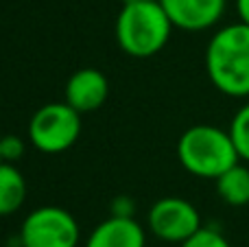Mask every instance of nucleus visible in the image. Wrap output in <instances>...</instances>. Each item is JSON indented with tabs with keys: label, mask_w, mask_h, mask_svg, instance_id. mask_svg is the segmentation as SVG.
<instances>
[{
	"label": "nucleus",
	"mask_w": 249,
	"mask_h": 247,
	"mask_svg": "<svg viewBox=\"0 0 249 247\" xmlns=\"http://www.w3.org/2000/svg\"><path fill=\"white\" fill-rule=\"evenodd\" d=\"M206 72L221 94L249 99V24L238 20L212 35L206 46Z\"/></svg>",
	"instance_id": "f257e3e1"
},
{
	"label": "nucleus",
	"mask_w": 249,
	"mask_h": 247,
	"mask_svg": "<svg viewBox=\"0 0 249 247\" xmlns=\"http://www.w3.org/2000/svg\"><path fill=\"white\" fill-rule=\"evenodd\" d=\"M177 160L190 175L201 179H216L228 169L241 162L230 129L199 123L177 140Z\"/></svg>",
	"instance_id": "f03ea898"
},
{
	"label": "nucleus",
	"mask_w": 249,
	"mask_h": 247,
	"mask_svg": "<svg viewBox=\"0 0 249 247\" xmlns=\"http://www.w3.org/2000/svg\"><path fill=\"white\" fill-rule=\"evenodd\" d=\"M175 29L162 2H124L116 18V42L127 55L149 59L158 55Z\"/></svg>",
	"instance_id": "7ed1b4c3"
},
{
	"label": "nucleus",
	"mask_w": 249,
	"mask_h": 247,
	"mask_svg": "<svg viewBox=\"0 0 249 247\" xmlns=\"http://www.w3.org/2000/svg\"><path fill=\"white\" fill-rule=\"evenodd\" d=\"M81 136V114L70 103H46L31 116L29 140L37 151L55 156L72 147Z\"/></svg>",
	"instance_id": "20e7f679"
},
{
	"label": "nucleus",
	"mask_w": 249,
	"mask_h": 247,
	"mask_svg": "<svg viewBox=\"0 0 249 247\" xmlns=\"http://www.w3.org/2000/svg\"><path fill=\"white\" fill-rule=\"evenodd\" d=\"M81 230L72 212L59 206L31 210L20 226L22 247H79Z\"/></svg>",
	"instance_id": "39448f33"
},
{
	"label": "nucleus",
	"mask_w": 249,
	"mask_h": 247,
	"mask_svg": "<svg viewBox=\"0 0 249 247\" xmlns=\"http://www.w3.org/2000/svg\"><path fill=\"white\" fill-rule=\"evenodd\" d=\"M146 226L155 239L164 243L181 245L186 239L201 230V214L184 197H162L151 206L146 214Z\"/></svg>",
	"instance_id": "423d86ee"
},
{
	"label": "nucleus",
	"mask_w": 249,
	"mask_h": 247,
	"mask_svg": "<svg viewBox=\"0 0 249 247\" xmlns=\"http://www.w3.org/2000/svg\"><path fill=\"white\" fill-rule=\"evenodd\" d=\"M173 26L181 31H206L225 16L228 0H160Z\"/></svg>",
	"instance_id": "0eeeda50"
},
{
	"label": "nucleus",
	"mask_w": 249,
	"mask_h": 247,
	"mask_svg": "<svg viewBox=\"0 0 249 247\" xmlns=\"http://www.w3.org/2000/svg\"><path fill=\"white\" fill-rule=\"evenodd\" d=\"M109 94V83L101 70L81 68L66 83V103H70L79 114H90L103 107Z\"/></svg>",
	"instance_id": "6e6552de"
},
{
	"label": "nucleus",
	"mask_w": 249,
	"mask_h": 247,
	"mask_svg": "<svg viewBox=\"0 0 249 247\" xmlns=\"http://www.w3.org/2000/svg\"><path fill=\"white\" fill-rule=\"evenodd\" d=\"M83 247H146V234L133 217L112 214L88 234Z\"/></svg>",
	"instance_id": "1a4fd4ad"
},
{
	"label": "nucleus",
	"mask_w": 249,
	"mask_h": 247,
	"mask_svg": "<svg viewBox=\"0 0 249 247\" xmlns=\"http://www.w3.org/2000/svg\"><path fill=\"white\" fill-rule=\"evenodd\" d=\"M26 199V179L16 164L0 162V217L18 212Z\"/></svg>",
	"instance_id": "9d476101"
},
{
	"label": "nucleus",
	"mask_w": 249,
	"mask_h": 247,
	"mask_svg": "<svg viewBox=\"0 0 249 247\" xmlns=\"http://www.w3.org/2000/svg\"><path fill=\"white\" fill-rule=\"evenodd\" d=\"M216 193L228 206L241 208L249 204V166H243L241 162L228 169L223 175L214 179Z\"/></svg>",
	"instance_id": "9b49d317"
},
{
	"label": "nucleus",
	"mask_w": 249,
	"mask_h": 247,
	"mask_svg": "<svg viewBox=\"0 0 249 247\" xmlns=\"http://www.w3.org/2000/svg\"><path fill=\"white\" fill-rule=\"evenodd\" d=\"M230 136H232L234 144H236L241 160L249 162V101L232 116Z\"/></svg>",
	"instance_id": "f8f14e48"
},
{
	"label": "nucleus",
	"mask_w": 249,
	"mask_h": 247,
	"mask_svg": "<svg viewBox=\"0 0 249 247\" xmlns=\"http://www.w3.org/2000/svg\"><path fill=\"white\" fill-rule=\"evenodd\" d=\"M179 247H232V243L214 228H201L190 239H186Z\"/></svg>",
	"instance_id": "ddd939ff"
},
{
	"label": "nucleus",
	"mask_w": 249,
	"mask_h": 247,
	"mask_svg": "<svg viewBox=\"0 0 249 247\" xmlns=\"http://www.w3.org/2000/svg\"><path fill=\"white\" fill-rule=\"evenodd\" d=\"M24 151H26V144L22 138H18V136H2V140H0V158H2V162L16 164L24 156Z\"/></svg>",
	"instance_id": "4468645a"
},
{
	"label": "nucleus",
	"mask_w": 249,
	"mask_h": 247,
	"mask_svg": "<svg viewBox=\"0 0 249 247\" xmlns=\"http://www.w3.org/2000/svg\"><path fill=\"white\" fill-rule=\"evenodd\" d=\"M112 214H116V217H133V201L129 197H118L112 204Z\"/></svg>",
	"instance_id": "2eb2a0df"
},
{
	"label": "nucleus",
	"mask_w": 249,
	"mask_h": 247,
	"mask_svg": "<svg viewBox=\"0 0 249 247\" xmlns=\"http://www.w3.org/2000/svg\"><path fill=\"white\" fill-rule=\"evenodd\" d=\"M236 13L238 20L249 24V0H236Z\"/></svg>",
	"instance_id": "dca6fc26"
},
{
	"label": "nucleus",
	"mask_w": 249,
	"mask_h": 247,
	"mask_svg": "<svg viewBox=\"0 0 249 247\" xmlns=\"http://www.w3.org/2000/svg\"><path fill=\"white\" fill-rule=\"evenodd\" d=\"M124 2H153V0H124Z\"/></svg>",
	"instance_id": "f3484780"
},
{
	"label": "nucleus",
	"mask_w": 249,
	"mask_h": 247,
	"mask_svg": "<svg viewBox=\"0 0 249 247\" xmlns=\"http://www.w3.org/2000/svg\"><path fill=\"white\" fill-rule=\"evenodd\" d=\"M0 140H2V136H0ZM0 162H2V158H0Z\"/></svg>",
	"instance_id": "a211bd4d"
}]
</instances>
